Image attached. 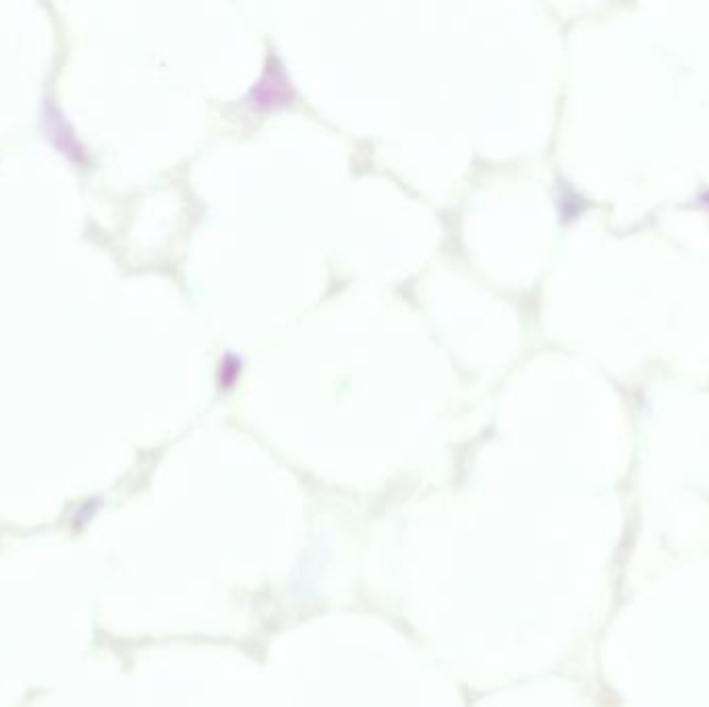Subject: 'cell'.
<instances>
[{
    "mask_svg": "<svg viewBox=\"0 0 709 707\" xmlns=\"http://www.w3.org/2000/svg\"><path fill=\"white\" fill-rule=\"evenodd\" d=\"M286 96H291V86L286 74L282 69L277 56L270 58V65L266 67V71L260 77V81L251 88L249 92V102L256 106H274L286 100Z\"/></svg>",
    "mask_w": 709,
    "mask_h": 707,
    "instance_id": "obj_1",
    "label": "cell"
},
{
    "mask_svg": "<svg viewBox=\"0 0 709 707\" xmlns=\"http://www.w3.org/2000/svg\"><path fill=\"white\" fill-rule=\"evenodd\" d=\"M241 372V357H237L235 354H226L221 361V368H218V380L223 386H230L237 375Z\"/></svg>",
    "mask_w": 709,
    "mask_h": 707,
    "instance_id": "obj_2",
    "label": "cell"
}]
</instances>
